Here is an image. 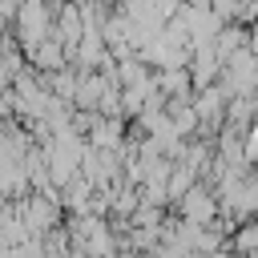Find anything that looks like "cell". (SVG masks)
Here are the masks:
<instances>
[{"label":"cell","mask_w":258,"mask_h":258,"mask_svg":"<svg viewBox=\"0 0 258 258\" xmlns=\"http://www.w3.org/2000/svg\"><path fill=\"white\" fill-rule=\"evenodd\" d=\"M177 218H185V222H194V226H214V222L222 218L218 189H214V185H206V181H198V185L177 202Z\"/></svg>","instance_id":"obj_2"},{"label":"cell","mask_w":258,"mask_h":258,"mask_svg":"<svg viewBox=\"0 0 258 258\" xmlns=\"http://www.w3.org/2000/svg\"><path fill=\"white\" fill-rule=\"evenodd\" d=\"M52 24H56V12H52L44 0H20V12H16V24H12L16 44H20L24 52L36 48L40 40L52 36Z\"/></svg>","instance_id":"obj_1"},{"label":"cell","mask_w":258,"mask_h":258,"mask_svg":"<svg viewBox=\"0 0 258 258\" xmlns=\"http://www.w3.org/2000/svg\"><path fill=\"white\" fill-rule=\"evenodd\" d=\"M89 137V145L93 149H105V153H121L125 149V117H97L93 121V129L85 133Z\"/></svg>","instance_id":"obj_4"},{"label":"cell","mask_w":258,"mask_h":258,"mask_svg":"<svg viewBox=\"0 0 258 258\" xmlns=\"http://www.w3.org/2000/svg\"><path fill=\"white\" fill-rule=\"evenodd\" d=\"M242 153H246L250 165H258V121L246 129V137H242Z\"/></svg>","instance_id":"obj_9"},{"label":"cell","mask_w":258,"mask_h":258,"mask_svg":"<svg viewBox=\"0 0 258 258\" xmlns=\"http://www.w3.org/2000/svg\"><path fill=\"white\" fill-rule=\"evenodd\" d=\"M153 77H157V89L165 93V101H169V97H194V93H198L189 64H181V69H161V73H153Z\"/></svg>","instance_id":"obj_6"},{"label":"cell","mask_w":258,"mask_h":258,"mask_svg":"<svg viewBox=\"0 0 258 258\" xmlns=\"http://www.w3.org/2000/svg\"><path fill=\"white\" fill-rule=\"evenodd\" d=\"M246 44H250V28H246V24H226V28L218 32V40H214V48H218L222 64H226L234 52H242Z\"/></svg>","instance_id":"obj_7"},{"label":"cell","mask_w":258,"mask_h":258,"mask_svg":"<svg viewBox=\"0 0 258 258\" xmlns=\"http://www.w3.org/2000/svg\"><path fill=\"white\" fill-rule=\"evenodd\" d=\"M258 250V218L242 222L234 234H230V254H254Z\"/></svg>","instance_id":"obj_8"},{"label":"cell","mask_w":258,"mask_h":258,"mask_svg":"<svg viewBox=\"0 0 258 258\" xmlns=\"http://www.w3.org/2000/svg\"><path fill=\"white\" fill-rule=\"evenodd\" d=\"M24 56H28V64H32L36 73H44V77H48V73H56V69H64V64H73L69 48H64V44H60L56 36L40 40V44H36V48H28Z\"/></svg>","instance_id":"obj_5"},{"label":"cell","mask_w":258,"mask_h":258,"mask_svg":"<svg viewBox=\"0 0 258 258\" xmlns=\"http://www.w3.org/2000/svg\"><path fill=\"white\" fill-rule=\"evenodd\" d=\"M222 56H218V48L214 44H198L194 48V56H189V73H194V89H210V85H218L222 81Z\"/></svg>","instance_id":"obj_3"},{"label":"cell","mask_w":258,"mask_h":258,"mask_svg":"<svg viewBox=\"0 0 258 258\" xmlns=\"http://www.w3.org/2000/svg\"><path fill=\"white\" fill-rule=\"evenodd\" d=\"M246 48H250V52H254V56H258V20H254V24H250V44H246Z\"/></svg>","instance_id":"obj_10"}]
</instances>
